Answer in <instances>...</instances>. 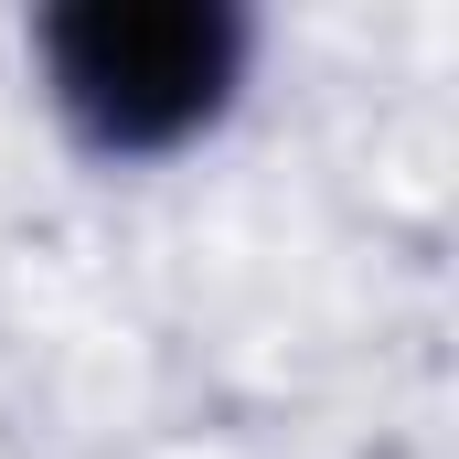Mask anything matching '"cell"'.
Segmentation results:
<instances>
[{
  "mask_svg": "<svg viewBox=\"0 0 459 459\" xmlns=\"http://www.w3.org/2000/svg\"><path fill=\"white\" fill-rule=\"evenodd\" d=\"M235 54L246 22L214 0H86L43 22L54 97L108 150H171L182 128H204L235 86Z\"/></svg>",
  "mask_w": 459,
  "mask_h": 459,
  "instance_id": "6da1fadb",
  "label": "cell"
}]
</instances>
